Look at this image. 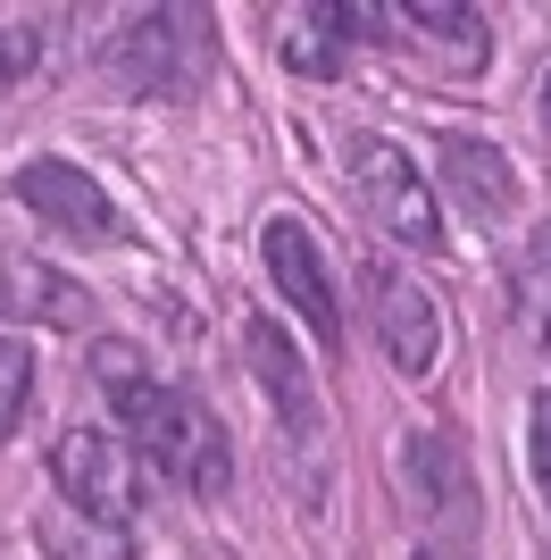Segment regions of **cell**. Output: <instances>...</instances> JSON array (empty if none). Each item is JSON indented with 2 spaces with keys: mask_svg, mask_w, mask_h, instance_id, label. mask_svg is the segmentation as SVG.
<instances>
[{
  "mask_svg": "<svg viewBox=\"0 0 551 560\" xmlns=\"http://www.w3.org/2000/svg\"><path fill=\"white\" fill-rule=\"evenodd\" d=\"M509 318L535 351L551 360V226H535L518 252H509Z\"/></svg>",
  "mask_w": 551,
  "mask_h": 560,
  "instance_id": "13",
  "label": "cell"
},
{
  "mask_svg": "<svg viewBox=\"0 0 551 560\" xmlns=\"http://www.w3.org/2000/svg\"><path fill=\"white\" fill-rule=\"evenodd\" d=\"M435 160H443V185L459 192V210L502 218L509 201H518V176H509V160L493 151V142H477V135H443V142H435Z\"/></svg>",
  "mask_w": 551,
  "mask_h": 560,
  "instance_id": "12",
  "label": "cell"
},
{
  "mask_svg": "<svg viewBox=\"0 0 551 560\" xmlns=\"http://www.w3.org/2000/svg\"><path fill=\"white\" fill-rule=\"evenodd\" d=\"M92 385H101V401L117 410V427L134 435L151 460L176 477L184 493H201V502H218V493L234 486V452H226V427L209 419L201 401L184 394V385H167L151 360H142L126 335H101L92 343Z\"/></svg>",
  "mask_w": 551,
  "mask_h": 560,
  "instance_id": "1",
  "label": "cell"
},
{
  "mask_svg": "<svg viewBox=\"0 0 551 560\" xmlns=\"http://www.w3.org/2000/svg\"><path fill=\"white\" fill-rule=\"evenodd\" d=\"M259 259H268L276 277V302H293L309 327H318L326 351H343V284H335V268H326V243L318 226L301 210H276L268 226H259Z\"/></svg>",
  "mask_w": 551,
  "mask_h": 560,
  "instance_id": "5",
  "label": "cell"
},
{
  "mask_svg": "<svg viewBox=\"0 0 551 560\" xmlns=\"http://www.w3.org/2000/svg\"><path fill=\"white\" fill-rule=\"evenodd\" d=\"M276 43L301 75H343V9L335 0H309V9H284L276 18Z\"/></svg>",
  "mask_w": 551,
  "mask_h": 560,
  "instance_id": "14",
  "label": "cell"
},
{
  "mask_svg": "<svg viewBox=\"0 0 551 560\" xmlns=\"http://www.w3.org/2000/svg\"><path fill=\"white\" fill-rule=\"evenodd\" d=\"M0 318H34V327H84L92 318V293L75 277H59V268H43V259L25 252H0Z\"/></svg>",
  "mask_w": 551,
  "mask_h": 560,
  "instance_id": "11",
  "label": "cell"
},
{
  "mask_svg": "<svg viewBox=\"0 0 551 560\" xmlns=\"http://www.w3.org/2000/svg\"><path fill=\"white\" fill-rule=\"evenodd\" d=\"M34 50H43V43H34V25H0V101L17 93V75L34 68Z\"/></svg>",
  "mask_w": 551,
  "mask_h": 560,
  "instance_id": "17",
  "label": "cell"
},
{
  "mask_svg": "<svg viewBox=\"0 0 551 560\" xmlns=\"http://www.w3.org/2000/svg\"><path fill=\"white\" fill-rule=\"evenodd\" d=\"M25 394H34V351H25L17 335H0V435H9V427H17Z\"/></svg>",
  "mask_w": 551,
  "mask_h": 560,
  "instance_id": "15",
  "label": "cell"
},
{
  "mask_svg": "<svg viewBox=\"0 0 551 560\" xmlns=\"http://www.w3.org/2000/svg\"><path fill=\"white\" fill-rule=\"evenodd\" d=\"M351 25H385V43H418L443 68H484L493 25L477 9H443V0H410V9H351Z\"/></svg>",
  "mask_w": 551,
  "mask_h": 560,
  "instance_id": "9",
  "label": "cell"
},
{
  "mask_svg": "<svg viewBox=\"0 0 551 560\" xmlns=\"http://www.w3.org/2000/svg\"><path fill=\"white\" fill-rule=\"evenodd\" d=\"M243 360H251V385L268 394V410L293 435H318V385H309V369H301V351L276 335V318H251L243 327Z\"/></svg>",
  "mask_w": 551,
  "mask_h": 560,
  "instance_id": "10",
  "label": "cell"
},
{
  "mask_svg": "<svg viewBox=\"0 0 551 560\" xmlns=\"http://www.w3.org/2000/svg\"><path fill=\"white\" fill-rule=\"evenodd\" d=\"M367 318H376V343L401 376H435L443 351V310L426 284H410L401 268H367Z\"/></svg>",
  "mask_w": 551,
  "mask_h": 560,
  "instance_id": "7",
  "label": "cell"
},
{
  "mask_svg": "<svg viewBox=\"0 0 551 560\" xmlns=\"http://www.w3.org/2000/svg\"><path fill=\"white\" fill-rule=\"evenodd\" d=\"M401 486H410V502L435 518V527H477L484 518L477 468H468L459 435H443V427H418L410 444H401Z\"/></svg>",
  "mask_w": 551,
  "mask_h": 560,
  "instance_id": "8",
  "label": "cell"
},
{
  "mask_svg": "<svg viewBox=\"0 0 551 560\" xmlns=\"http://www.w3.org/2000/svg\"><path fill=\"white\" fill-rule=\"evenodd\" d=\"M218 68V25L209 9H142L109 34V84L134 101H192Z\"/></svg>",
  "mask_w": 551,
  "mask_h": 560,
  "instance_id": "2",
  "label": "cell"
},
{
  "mask_svg": "<svg viewBox=\"0 0 551 560\" xmlns=\"http://www.w3.org/2000/svg\"><path fill=\"white\" fill-rule=\"evenodd\" d=\"M543 126H551V75H543Z\"/></svg>",
  "mask_w": 551,
  "mask_h": 560,
  "instance_id": "18",
  "label": "cell"
},
{
  "mask_svg": "<svg viewBox=\"0 0 551 560\" xmlns=\"http://www.w3.org/2000/svg\"><path fill=\"white\" fill-rule=\"evenodd\" d=\"M17 201L43 218V226L75 234V243H117V234H126V218H117V201L101 192V176L75 167V160H25L17 167Z\"/></svg>",
  "mask_w": 551,
  "mask_h": 560,
  "instance_id": "6",
  "label": "cell"
},
{
  "mask_svg": "<svg viewBox=\"0 0 551 560\" xmlns=\"http://www.w3.org/2000/svg\"><path fill=\"white\" fill-rule=\"evenodd\" d=\"M343 167H351V192H360V210L392 234V243H410V252H443V201L426 185V167L385 135H351L343 142Z\"/></svg>",
  "mask_w": 551,
  "mask_h": 560,
  "instance_id": "3",
  "label": "cell"
},
{
  "mask_svg": "<svg viewBox=\"0 0 551 560\" xmlns=\"http://www.w3.org/2000/svg\"><path fill=\"white\" fill-rule=\"evenodd\" d=\"M410 560H459V552H410Z\"/></svg>",
  "mask_w": 551,
  "mask_h": 560,
  "instance_id": "19",
  "label": "cell"
},
{
  "mask_svg": "<svg viewBox=\"0 0 551 560\" xmlns=\"http://www.w3.org/2000/svg\"><path fill=\"white\" fill-rule=\"evenodd\" d=\"M527 468H535V486H543V502H551V394L527 401Z\"/></svg>",
  "mask_w": 551,
  "mask_h": 560,
  "instance_id": "16",
  "label": "cell"
},
{
  "mask_svg": "<svg viewBox=\"0 0 551 560\" xmlns=\"http://www.w3.org/2000/svg\"><path fill=\"white\" fill-rule=\"evenodd\" d=\"M50 477L68 493L75 518H101L109 536H126L142 518V460L126 435H101V427H68L59 444H50Z\"/></svg>",
  "mask_w": 551,
  "mask_h": 560,
  "instance_id": "4",
  "label": "cell"
}]
</instances>
